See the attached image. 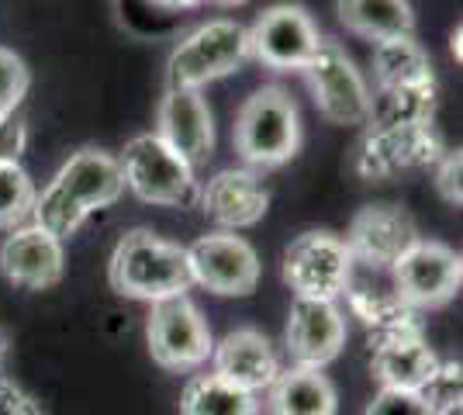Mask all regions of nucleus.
I'll list each match as a JSON object with an SVG mask.
<instances>
[{"label":"nucleus","instance_id":"obj_1","mask_svg":"<svg viewBox=\"0 0 463 415\" xmlns=\"http://www.w3.org/2000/svg\"><path fill=\"white\" fill-rule=\"evenodd\" d=\"M121 191H125V177H121L118 159L100 149H80L59 166L52 184L42 194H35L32 225H39L62 242L94 212L115 204Z\"/></svg>","mask_w":463,"mask_h":415},{"label":"nucleus","instance_id":"obj_2","mask_svg":"<svg viewBox=\"0 0 463 415\" xmlns=\"http://www.w3.org/2000/svg\"><path fill=\"white\" fill-rule=\"evenodd\" d=\"M108 280L118 295L153 301V305L187 295L194 284L187 250L156 236L149 229H132L118 239L111 263H108Z\"/></svg>","mask_w":463,"mask_h":415},{"label":"nucleus","instance_id":"obj_3","mask_svg":"<svg viewBox=\"0 0 463 415\" xmlns=\"http://www.w3.org/2000/svg\"><path fill=\"white\" fill-rule=\"evenodd\" d=\"M301 149V115L284 87H260L235 118V153L256 170L284 166Z\"/></svg>","mask_w":463,"mask_h":415},{"label":"nucleus","instance_id":"obj_4","mask_svg":"<svg viewBox=\"0 0 463 415\" xmlns=\"http://www.w3.org/2000/svg\"><path fill=\"white\" fill-rule=\"evenodd\" d=\"M246 60H250V28L229 18L208 21L194 28L191 35H184L170 52L166 83L170 90H204L214 80L235 73Z\"/></svg>","mask_w":463,"mask_h":415},{"label":"nucleus","instance_id":"obj_5","mask_svg":"<svg viewBox=\"0 0 463 415\" xmlns=\"http://www.w3.org/2000/svg\"><path fill=\"white\" fill-rule=\"evenodd\" d=\"M301 73L308 80V90L322 118L332 125H367L370 87L339 42H318L315 56L301 66Z\"/></svg>","mask_w":463,"mask_h":415},{"label":"nucleus","instance_id":"obj_6","mask_svg":"<svg viewBox=\"0 0 463 415\" xmlns=\"http://www.w3.org/2000/svg\"><path fill=\"white\" fill-rule=\"evenodd\" d=\"M146 336H149V354L156 363L166 371H176V374L197 371L201 363L212 360V329L201 316V308L187 295L156 301Z\"/></svg>","mask_w":463,"mask_h":415},{"label":"nucleus","instance_id":"obj_7","mask_svg":"<svg viewBox=\"0 0 463 415\" xmlns=\"http://www.w3.org/2000/svg\"><path fill=\"white\" fill-rule=\"evenodd\" d=\"M125 187L146 204H187L194 198V170L187 166V159H180L163 142V138L149 132V136H136L125 153L118 159Z\"/></svg>","mask_w":463,"mask_h":415},{"label":"nucleus","instance_id":"obj_8","mask_svg":"<svg viewBox=\"0 0 463 415\" xmlns=\"http://www.w3.org/2000/svg\"><path fill=\"white\" fill-rule=\"evenodd\" d=\"M353 267L346 242L332 232H305L284 253V280L294 297L335 301L346 291Z\"/></svg>","mask_w":463,"mask_h":415},{"label":"nucleus","instance_id":"obj_9","mask_svg":"<svg viewBox=\"0 0 463 415\" xmlns=\"http://www.w3.org/2000/svg\"><path fill=\"white\" fill-rule=\"evenodd\" d=\"M463 259L457 250L443 242H425L419 239L405 257L391 267V284L402 295L405 305L419 308H439L460 291Z\"/></svg>","mask_w":463,"mask_h":415},{"label":"nucleus","instance_id":"obj_10","mask_svg":"<svg viewBox=\"0 0 463 415\" xmlns=\"http://www.w3.org/2000/svg\"><path fill=\"white\" fill-rule=\"evenodd\" d=\"M191 280L212 295L242 297L260 284V257L250 242L235 232H212L187 246Z\"/></svg>","mask_w":463,"mask_h":415},{"label":"nucleus","instance_id":"obj_11","mask_svg":"<svg viewBox=\"0 0 463 415\" xmlns=\"http://www.w3.org/2000/svg\"><path fill=\"white\" fill-rule=\"evenodd\" d=\"M318 28L305 7L273 4L250 28V56L270 70H301L318 49Z\"/></svg>","mask_w":463,"mask_h":415},{"label":"nucleus","instance_id":"obj_12","mask_svg":"<svg viewBox=\"0 0 463 415\" xmlns=\"http://www.w3.org/2000/svg\"><path fill=\"white\" fill-rule=\"evenodd\" d=\"M446 156L443 136L432 125L415 128H367L364 142L356 146V174L364 180H384L415 166H436Z\"/></svg>","mask_w":463,"mask_h":415},{"label":"nucleus","instance_id":"obj_13","mask_svg":"<svg viewBox=\"0 0 463 415\" xmlns=\"http://www.w3.org/2000/svg\"><path fill=\"white\" fill-rule=\"evenodd\" d=\"M353 263H364L367 270H384L405 257L408 250L419 242L415 218L398 204H370L364 212H356L349 236L343 239Z\"/></svg>","mask_w":463,"mask_h":415},{"label":"nucleus","instance_id":"obj_14","mask_svg":"<svg viewBox=\"0 0 463 415\" xmlns=\"http://www.w3.org/2000/svg\"><path fill=\"white\" fill-rule=\"evenodd\" d=\"M346 346V318L335 301L294 297L288 318V354L294 367L322 371Z\"/></svg>","mask_w":463,"mask_h":415},{"label":"nucleus","instance_id":"obj_15","mask_svg":"<svg viewBox=\"0 0 463 415\" xmlns=\"http://www.w3.org/2000/svg\"><path fill=\"white\" fill-rule=\"evenodd\" d=\"M156 136L163 138L187 166H204L214 149V121L212 108L201 90H170L159 100V125Z\"/></svg>","mask_w":463,"mask_h":415},{"label":"nucleus","instance_id":"obj_16","mask_svg":"<svg viewBox=\"0 0 463 415\" xmlns=\"http://www.w3.org/2000/svg\"><path fill=\"white\" fill-rule=\"evenodd\" d=\"M62 267H66L62 242L39 225L11 229V236L0 246V274L18 288H28V291H42V288L59 284Z\"/></svg>","mask_w":463,"mask_h":415},{"label":"nucleus","instance_id":"obj_17","mask_svg":"<svg viewBox=\"0 0 463 415\" xmlns=\"http://www.w3.org/2000/svg\"><path fill=\"white\" fill-rule=\"evenodd\" d=\"M267 204H270V194L252 170H218L201 191V208L222 225V232L250 229L256 222H263Z\"/></svg>","mask_w":463,"mask_h":415},{"label":"nucleus","instance_id":"obj_18","mask_svg":"<svg viewBox=\"0 0 463 415\" xmlns=\"http://www.w3.org/2000/svg\"><path fill=\"white\" fill-rule=\"evenodd\" d=\"M214 360V374L222 381H229L235 388L250 391V395H260L267 391L277 374H280V363H277V354H273L270 339L256 329H235L222 339L212 350Z\"/></svg>","mask_w":463,"mask_h":415},{"label":"nucleus","instance_id":"obj_19","mask_svg":"<svg viewBox=\"0 0 463 415\" xmlns=\"http://www.w3.org/2000/svg\"><path fill=\"white\" fill-rule=\"evenodd\" d=\"M370 371L381 381V388H394V391H425L429 381L439 371V356L425 346L422 336L387 339V343H373Z\"/></svg>","mask_w":463,"mask_h":415},{"label":"nucleus","instance_id":"obj_20","mask_svg":"<svg viewBox=\"0 0 463 415\" xmlns=\"http://www.w3.org/2000/svg\"><path fill=\"white\" fill-rule=\"evenodd\" d=\"M270 415H335V388L322 371L311 367H290L280 371L267 388Z\"/></svg>","mask_w":463,"mask_h":415},{"label":"nucleus","instance_id":"obj_21","mask_svg":"<svg viewBox=\"0 0 463 415\" xmlns=\"http://www.w3.org/2000/svg\"><path fill=\"white\" fill-rule=\"evenodd\" d=\"M436 90H439L436 80H429V83H411V87H381L377 94H370L367 125L377 128V132L432 125Z\"/></svg>","mask_w":463,"mask_h":415},{"label":"nucleus","instance_id":"obj_22","mask_svg":"<svg viewBox=\"0 0 463 415\" xmlns=\"http://www.w3.org/2000/svg\"><path fill=\"white\" fill-rule=\"evenodd\" d=\"M335 11L349 32L370 42L411 35V28H415V14H411L408 0H339Z\"/></svg>","mask_w":463,"mask_h":415},{"label":"nucleus","instance_id":"obj_23","mask_svg":"<svg viewBox=\"0 0 463 415\" xmlns=\"http://www.w3.org/2000/svg\"><path fill=\"white\" fill-rule=\"evenodd\" d=\"M180 415H260V398L218 374H194L184 384Z\"/></svg>","mask_w":463,"mask_h":415},{"label":"nucleus","instance_id":"obj_24","mask_svg":"<svg viewBox=\"0 0 463 415\" xmlns=\"http://www.w3.org/2000/svg\"><path fill=\"white\" fill-rule=\"evenodd\" d=\"M373 77L381 87H411V83H429L432 62L429 52L415 42V35H394L373 45Z\"/></svg>","mask_w":463,"mask_h":415},{"label":"nucleus","instance_id":"obj_25","mask_svg":"<svg viewBox=\"0 0 463 415\" xmlns=\"http://www.w3.org/2000/svg\"><path fill=\"white\" fill-rule=\"evenodd\" d=\"M35 208V184L21 163H0V229H21Z\"/></svg>","mask_w":463,"mask_h":415},{"label":"nucleus","instance_id":"obj_26","mask_svg":"<svg viewBox=\"0 0 463 415\" xmlns=\"http://www.w3.org/2000/svg\"><path fill=\"white\" fill-rule=\"evenodd\" d=\"M28 83H32V77H28L24 60L0 45V118L18 115L21 100L28 94Z\"/></svg>","mask_w":463,"mask_h":415},{"label":"nucleus","instance_id":"obj_27","mask_svg":"<svg viewBox=\"0 0 463 415\" xmlns=\"http://www.w3.org/2000/svg\"><path fill=\"white\" fill-rule=\"evenodd\" d=\"M364 415H436V405H432L422 391H394V388H381Z\"/></svg>","mask_w":463,"mask_h":415},{"label":"nucleus","instance_id":"obj_28","mask_svg":"<svg viewBox=\"0 0 463 415\" xmlns=\"http://www.w3.org/2000/svg\"><path fill=\"white\" fill-rule=\"evenodd\" d=\"M463 153L457 149V153H449L446 149V156L436 163V191L443 194L449 204H457L460 208V201H463Z\"/></svg>","mask_w":463,"mask_h":415},{"label":"nucleus","instance_id":"obj_29","mask_svg":"<svg viewBox=\"0 0 463 415\" xmlns=\"http://www.w3.org/2000/svg\"><path fill=\"white\" fill-rule=\"evenodd\" d=\"M460 381H463V371L457 360H453V363H439V371L429 381V388H425L422 395L429 398L436 409H439V405H449V401H460Z\"/></svg>","mask_w":463,"mask_h":415},{"label":"nucleus","instance_id":"obj_30","mask_svg":"<svg viewBox=\"0 0 463 415\" xmlns=\"http://www.w3.org/2000/svg\"><path fill=\"white\" fill-rule=\"evenodd\" d=\"M24 146H28V125L18 115L0 118V163H18Z\"/></svg>","mask_w":463,"mask_h":415},{"label":"nucleus","instance_id":"obj_31","mask_svg":"<svg viewBox=\"0 0 463 415\" xmlns=\"http://www.w3.org/2000/svg\"><path fill=\"white\" fill-rule=\"evenodd\" d=\"M0 415H45L35 405V398H28L18 384H11L7 377H0Z\"/></svg>","mask_w":463,"mask_h":415},{"label":"nucleus","instance_id":"obj_32","mask_svg":"<svg viewBox=\"0 0 463 415\" xmlns=\"http://www.w3.org/2000/svg\"><path fill=\"white\" fill-rule=\"evenodd\" d=\"M153 7H163V11H187V7H197L201 0H149Z\"/></svg>","mask_w":463,"mask_h":415},{"label":"nucleus","instance_id":"obj_33","mask_svg":"<svg viewBox=\"0 0 463 415\" xmlns=\"http://www.w3.org/2000/svg\"><path fill=\"white\" fill-rule=\"evenodd\" d=\"M436 415H463V401H449V405H439Z\"/></svg>","mask_w":463,"mask_h":415},{"label":"nucleus","instance_id":"obj_34","mask_svg":"<svg viewBox=\"0 0 463 415\" xmlns=\"http://www.w3.org/2000/svg\"><path fill=\"white\" fill-rule=\"evenodd\" d=\"M449 52H453V60L460 62V28L453 32V39H449Z\"/></svg>","mask_w":463,"mask_h":415},{"label":"nucleus","instance_id":"obj_35","mask_svg":"<svg viewBox=\"0 0 463 415\" xmlns=\"http://www.w3.org/2000/svg\"><path fill=\"white\" fill-rule=\"evenodd\" d=\"M212 4H222V7H239V4H250V0H212Z\"/></svg>","mask_w":463,"mask_h":415},{"label":"nucleus","instance_id":"obj_36","mask_svg":"<svg viewBox=\"0 0 463 415\" xmlns=\"http://www.w3.org/2000/svg\"><path fill=\"white\" fill-rule=\"evenodd\" d=\"M4 356H7V336L0 333V367H4Z\"/></svg>","mask_w":463,"mask_h":415}]
</instances>
